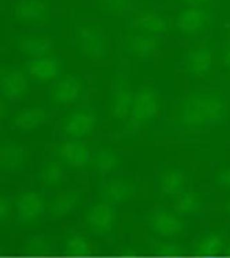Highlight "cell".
Instances as JSON below:
<instances>
[{"label":"cell","mask_w":230,"mask_h":258,"mask_svg":"<svg viewBox=\"0 0 230 258\" xmlns=\"http://www.w3.org/2000/svg\"><path fill=\"white\" fill-rule=\"evenodd\" d=\"M12 15L22 23H44L49 18V7L44 0H18L12 6Z\"/></svg>","instance_id":"obj_4"},{"label":"cell","mask_w":230,"mask_h":258,"mask_svg":"<svg viewBox=\"0 0 230 258\" xmlns=\"http://www.w3.org/2000/svg\"><path fill=\"white\" fill-rule=\"evenodd\" d=\"M63 168L58 162H48L45 164L40 172L41 180L47 185L58 184L63 178Z\"/></svg>","instance_id":"obj_28"},{"label":"cell","mask_w":230,"mask_h":258,"mask_svg":"<svg viewBox=\"0 0 230 258\" xmlns=\"http://www.w3.org/2000/svg\"><path fill=\"white\" fill-rule=\"evenodd\" d=\"M90 244L87 239L80 235L71 236L66 243V251L71 256L83 257L90 253Z\"/></svg>","instance_id":"obj_26"},{"label":"cell","mask_w":230,"mask_h":258,"mask_svg":"<svg viewBox=\"0 0 230 258\" xmlns=\"http://www.w3.org/2000/svg\"><path fill=\"white\" fill-rule=\"evenodd\" d=\"M185 3L187 4H190V5H193V6H196V5H199V4H202L208 0H183Z\"/></svg>","instance_id":"obj_33"},{"label":"cell","mask_w":230,"mask_h":258,"mask_svg":"<svg viewBox=\"0 0 230 258\" xmlns=\"http://www.w3.org/2000/svg\"><path fill=\"white\" fill-rule=\"evenodd\" d=\"M1 92L9 100L21 99L28 90V81L18 69H2L0 73Z\"/></svg>","instance_id":"obj_6"},{"label":"cell","mask_w":230,"mask_h":258,"mask_svg":"<svg viewBox=\"0 0 230 258\" xmlns=\"http://www.w3.org/2000/svg\"><path fill=\"white\" fill-rule=\"evenodd\" d=\"M95 115L88 110H79L69 114L63 121V132L74 139L92 134L96 125Z\"/></svg>","instance_id":"obj_5"},{"label":"cell","mask_w":230,"mask_h":258,"mask_svg":"<svg viewBox=\"0 0 230 258\" xmlns=\"http://www.w3.org/2000/svg\"><path fill=\"white\" fill-rule=\"evenodd\" d=\"M134 23L140 29L152 33H160L167 29L166 20L160 14L153 11L141 12L135 18Z\"/></svg>","instance_id":"obj_19"},{"label":"cell","mask_w":230,"mask_h":258,"mask_svg":"<svg viewBox=\"0 0 230 258\" xmlns=\"http://www.w3.org/2000/svg\"><path fill=\"white\" fill-rule=\"evenodd\" d=\"M24 161V150L17 144L7 143L1 147V166L6 169L18 167Z\"/></svg>","instance_id":"obj_21"},{"label":"cell","mask_w":230,"mask_h":258,"mask_svg":"<svg viewBox=\"0 0 230 258\" xmlns=\"http://www.w3.org/2000/svg\"><path fill=\"white\" fill-rule=\"evenodd\" d=\"M82 82L74 76H67L59 80L50 89L51 100L58 104H71L75 102L82 93Z\"/></svg>","instance_id":"obj_8"},{"label":"cell","mask_w":230,"mask_h":258,"mask_svg":"<svg viewBox=\"0 0 230 258\" xmlns=\"http://www.w3.org/2000/svg\"><path fill=\"white\" fill-rule=\"evenodd\" d=\"M132 0H97L100 11L109 15H121L130 9Z\"/></svg>","instance_id":"obj_25"},{"label":"cell","mask_w":230,"mask_h":258,"mask_svg":"<svg viewBox=\"0 0 230 258\" xmlns=\"http://www.w3.org/2000/svg\"><path fill=\"white\" fill-rule=\"evenodd\" d=\"M126 46L132 55L139 58H146L155 52L158 46V41L153 36L136 35L128 40Z\"/></svg>","instance_id":"obj_18"},{"label":"cell","mask_w":230,"mask_h":258,"mask_svg":"<svg viewBox=\"0 0 230 258\" xmlns=\"http://www.w3.org/2000/svg\"><path fill=\"white\" fill-rule=\"evenodd\" d=\"M47 118L48 114L43 107H30L16 113L13 117V124L21 130L29 131L40 126Z\"/></svg>","instance_id":"obj_17"},{"label":"cell","mask_w":230,"mask_h":258,"mask_svg":"<svg viewBox=\"0 0 230 258\" xmlns=\"http://www.w3.org/2000/svg\"><path fill=\"white\" fill-rule=\"evenodd\" d=\"M83 55L92 60L102 59L108 52V41L104 32L97 26L86 24L77 31Z\"/></svg>","instance_id":"obj_3"},{"label":"cell","mask_w":230,"mask_h":258,"mask_svg":"<svg viewBox=\"0 0 230 258\" xmlns=\"http://www.w3.org/2000/svg\"><path fill=\"white\" fill-rule=\"evenodd\" d=\"M58 155L64 163L72 167H83L91 158L89 147L77 140L62 143L58 148Z\"/></svg>","instance_id":"obj_9"},{"label":"cell","mask_w":230,"mask_h":258,"mask_svg":"<svg viewBox=\"0 0 230 258\" xmlns=\"http://www.w3.org/2000/svg\"><path fill=\"white\" fill-rule=\"evenodd\" d=\"M30 77L36 81L47 82L54 79L60 72L59 61L50 56L33 58L27 64Z\"/></svg>","instance_id":"obj_16"},{"label":"cell","mask_w":230,"mask_h":258,"mask_svg":"<svg viewBox=\"0 0 230 258\" xmlns=\"http://www.w3.org/2000/svg\"><path fill=\"white\" fill-rule=\"evenodd\" d=\"M134 96L127 84L120 82L112 94L110 112L111 115L118 120L125 119L131 112Z\"/></svg>","instance_id":"obj_11"},{"label":"cell","mask_w":230,"mask_h":258,"mask_svg":"<svg viewBox=\"0 0 230 258\" xmlns=\"http://www.w3.org/2000/svg\"><path fill=\"white\" fill-rule=\"evenodd\" d=\"M149 223L152 230L162 236L177 235L184 227L183 222L176 215L163 210L152 214Z\"/></svg>","instance_id":"obj_15"},{"label":"cell","mask_w":230,"mask_h":258,"mask_svg":"<svg viewBox=\"0 0 230 258\" xmlns=\"http://www.w3.org/2000/svg\"><path fill=\"white\" fill-rule=\"evenodd\" d=\"M44 209L42 197L35 191H27L16 200V210L18 217L22 221H32L38 218Z\"/></svg>","instance_id":"obj_12"},{"label":"cell","mask_w":230,"mask_h":258,"mask_svg":"<svg viewBox=\"0 0 230 258\" xmlns=\"http://www.w3.org/2000/svg\"><path fill=\"white\" fill-rule=\"evenodd\" d=\"M185 182L184 174L179 170H168L160 178L161 190L166 195L178 194Z\"/></svg>","instance_id":"obj_24"},{"label":"cell","mask_w":230,"mask_h":258,"mask_svg":"<svg viewBox=\"0 0 230 258\" xmlns=\"http://www.w3.org/2000/svg\"><path fill=\"white\" fill-rule=\"evenodd\" d=\"M222 59H223V62L224 64L230 69V47L226 48L223 52V56H222Z\"/></svg>","instance_id":"obj_32"},{"label":"cell","mask_w":230,"mask_h":258,"mask_svg":"<svg viewBox=\"0 0 230 258\" xmlns=\"http://www.w3.org/2000/svg\"><path fill=\"white\" fill-rule=\"evenodd\" d=\"M186 71L193 76L206 75L212 66V53L206 47H198L187 52L184 59Z\"/></svg>","instance_id":"obj_14"},{"label":"cell","mask_w":230,"mask_h":258,"mask_svg":"<svg viewBox=\"0 0 230 258\" xmlns=\"http://www.w3.org/2000/svg\"><path fill=\"white\" fill-rule=\"evenodd\" d=\"M115 221L114 208L108 203H99L87 212L86 222L88 227L96 234L108 233Z\"/></svg>","instance_id":"obj_7"},{"label":"cell","mask_w":230,"mask_h":258,"mask_svg":"<svg viewBox=\"0 0 230 258\" xmlns=\"http://www.w3.org/2000/svg\"><path fill=\"white\" fill-rule=\"evenodd\" d=\"M78 201V195L74 192H69L60 196L56 198L50 207V211L54 216H60L63 214H66L68 211H70L71 208L74 207V205Z\"/></svg>","instance_id":"obj_29"},{"label":"cell","mask_w":230,"mask_h":258,"mask_svg":"<svg viewBox=\"0 0 230 258\" xmlns=\"http://www.w3.org/2000/svg\"><path fill=\"white\" fill-rule=\"evenodd\" d=\"M133 195L132 184L123 180L109 181L103 187V196L110 202H121Z\"/></svg>","instance_id":"obj_20"},{"label":"cell","mask_w":230,"mask_h":258,"mask_svg":"<svg viewBox=\"0 0 230 258\" xmlns=\"http://www.w3.org/2000/svg\"><path fill=\"white\" fill-rule=\"evenodd\" d=\"M201 201L195 192H185L179 197L176 202V209L182 214H190L196 212L200 207Z\"/></svg>","instance_id":"obj_27"},{"label":"cell","mask_w":230,"mask_h":258,"mask_svg":"<svg viewBox=\"0 0 230 258\" xmlns=\"http://www.w3.org/2000/svg\"><path fill=\"white\" fill-rule=\"evenodd\" d=\"M225 100L220 94L194 92L180 102L176 120L185 128L197 129L218 122L225 115Z\"/></svg>","instance_id":"obj_1"},{"label":"cell","mask_w":230,"mask_h":258,"mask_svg":"<svg viewBox=\"0 0 230 258\" xmlns=\"http://www.w3.org/2000/svg\"><path fill=\"white\" fill-rule=\"evenodd\" d=\"M5 205V199H1V203H0V215H1V219L3 220V219H5V217H6V214H5V212L7 213V215H8V213H9V203L7 202V204H6V206H4Z\"/></svg>","instance_id":"obj_31"},{"label":"cell","mask_w":230,"mask_h":258,"mask_svg":"<svg viewBox=\"0 0 230 258\" xmlns=\"http://www.w3.org/2000/svg\"><path fill=\"white\" fill-rule=\"evenodd\" d=\"M217 182L226 188H230V168L224 169L217 174Z\"/></svg>","instance_id":"obj_30"},{"label":"cell","mask_w":230,"mask_h":258,"mask_svg":"<svg viewBox=\"0 0 230 258\" xmlns=\"http://www.w3.org/2000/svg\"><path fill=\"white\" fill-rule=\"evenodd\" d=\"M227 253H228V254H229V255H230V247H229V248H228V250H227Z\"/></svg>","instance_id":"obj_35"},{"label":"cell","mask_w":230,"mask_h":258,"mask_svg":"<svg viewBox=\"0 0 230 258\" xmlns=\"http://www.w3.org/2000/svg\"><path fill=\"white\" fill-rule=\"evenodd\" d=\"M158 97L152 88L143 87L139 89L134 96L130 112V120L127 125L136 129L153 118L158 111Z\"/></svg>","instance_id":"obj_2"},{"label":"cell","mask_w":230,"mask_h":258,"mask_svg":"<svg viewBox=\"0 0 230 258\" xmlns=\"http://www.w3.org/2000/svg\"><path fill=\"white\" fill-rule=\"evenodd\" d=\"M223 247V239L218 234H209L198 243L196 252L200 256L212 257L217 255Z\"/></svg>","instance_id":"obj_22"},{"label":"cell","mask_w":230,"mask_h":258,"mask_svg":"<svg viewBox=\"0 0 230 258\" xmlns=\"http://www.w3.org/2000/svg\"><path fill=\"white\" fill-rule=\"evenodd\" d=\"M93 164L100 172H110L119 164V157L112 150L101 149L94 155Z\"/></svg>","instance_id":"obj_23"},{"label":"cell","mask_w":230,"mask_h":258,"mask_svg":"<svg viewBox=\"0 0 230 258\" xmlns=\"http://www.w3.org/2000/svg\"><path fill=\"white\" fill-rule=\"evenodd\" d=\"M226 211L230 214V202H228L227 205H226Z\"/></svg>","instance_id":"obj_34"},{"label":"cell","mask_w":230,"mask_h":258,"mask_svg":"<svg viewBox=\"0 0 230 258\" xmlns=\"http://www.w3.org/2000/svg\"><path fill=\"white\" fill-rule=\"evenodd\" d=\"M18 49L33 58L48 56L52 50V41L45 35H22L17 41Z\"/></svg>","instance_id":"obj_10"},{"label":"cell","mask_w":230,"mask_h":258,"mask_svg":"<svg viewBox=\"0 0 230 258\" xmlns=\"http://www.w3.org/2000/svg\"><path fill=\"white\" fill-rule=\"evenodd\" d=\"M206 21V12L199 7L192 6L179 13L176 19V24L183 33L194 34L205 26Z\"/></svg>","instance_id":"obj_13"}]
</instances>
